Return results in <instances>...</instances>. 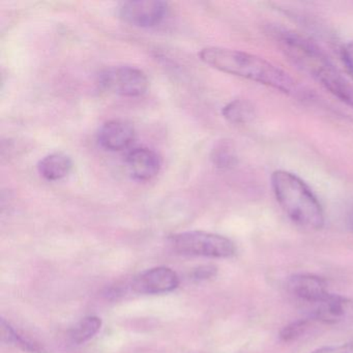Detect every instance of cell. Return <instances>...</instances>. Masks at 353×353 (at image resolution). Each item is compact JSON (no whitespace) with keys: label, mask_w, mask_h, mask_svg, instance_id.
I'll return each instance as SVG.
<instances>
[{"label":"cell","mask_w":353,"mask_h":353,"mask_svg":"<svg viewBox=\"0 0 353 353\" xmlns=\"http://www.w3.org/2000/svg\"><path fill=\"white\" fill-rule=\"evenodd\" d=\"M223 117L231 123L243 125L249 123L255 115L253 105L245 100H234L227 104L222 110Z\"/></svg>","instance_id":"cell-13"},{"label":"cell","mask_w":353,"mask_h":353,"mask_svg":"<svg viewBox=\"0 0 353 353\" xmlns=\"http://www.w3.org/2000/svg\"><path fill=\"white\" fill-rule=\"evenodd\" d=\"M179 285V278L174 270L158 266L136 276L132 282V289L139 294H163L175 290Z\"/></svg>","instance_id":"cell-7"},{"label":"cell","mask_w":353,"mask_h":353,"mask_svg":"<svg viewBox=\"0 0 353 353\" xmlns=\"http://www.w3.org/2000/svg\"><path fill=\"white\" fill-rule=\"evenodd\" d=\"M212 163L220 169H229L237 163L236 150L232 142L222 140L214 145L212 152Z\"/></svg>","instance_id":"cell-16"},{"label":"cell","mask_w":353,"mask_h":353,"mask_svg":"<svg viewBox=\"0 0 353 353\" xmlns=\"http://www.w3.org/2000/svg\"><path fill=\"white\" fill-rule=\"evenodd\" d=\"M1 339L3 342L8 344H14L20 347L24 351L30 353H43V348L37 343L32 342L30 339L20 334L17 330H14L13 326L5 319L1 320Z\"/></svg>","instance_id":"cell-15"},{"label":"cell","mask_w":353,"mask_h":353,"mask_svg":"<svg viewBox=\"0 0 353 353\" xmlns=\"http://www.w3.org/2000/svg\"><path fill=\"white\" fill-rule=\"evenodd\" d=\"M310 326V319H301L291 322L284 326L280 332L281 341L285 343L293 342L305 334Z\"/></svg>","instance_id":"cell-17"},{"label":"cell","mask_w":353,"mask_h":353,"mask_svg":"<svg viewBox=\"0 0 353 353\" xmlns=\"http://www.w3.org/2000/svg\"><path fill=\"white\" fill-rule=\"evenodd\" d=\"M218 274V268L216 266L208 264V265H201L199 268H195L192 272L191 276L193 280L197 282H202V281L210 280L214 278Z\"/></svg>","instance_id":"cell-18"},{"label":"cell","mask_w":353,"mask_h":353,"mask_svg":"<svg viewBox=\"0 0 353 353\" xmlns=\"http://www.w3.org/2000/svg\"><path fill=\"white\" fill-rule=\"evenodd\" d=\"M285 54L311 75L341 102L353 108V85L334 67L325 53L311 41L290 32H279Z\"/></svg>","instance_id":"cell-1"},{"label":"cell","mask_w":353,"mask_h":353,"mask_svg":"<svg viewBox=\"0 0 353 353\" xmlns=\"http://www.w3.org/2000/svg\"><path fill=\"white\" fill-rule=\"evenodd\" d=\"M171 245L177 253L183 255L230 258L236 253V248L231 239L205 231H188L173 235Z\"/></svg>","instance_id":"cell-4"},{"label":"cell","mask_w":353,"mask_h":353,"mask_svg":"<svg viewBox=\"0 0 353 353\" xmlns=\"http://www.w3.org/2000/svg\"><path fill=\"white\" fill-rule=\"evenodd\" d=\"M99 83L107 92L127 98L143 96L148 88L145 74L133 67H114L105 70L99 76Z\"/></svg>","instance_id":"cell-5"},{"label":"cell","mask_w":353,"mask_h":353,"mask_svg":"<svg viewBox=\"0 0 353 353\" xmlns=\"http://www.w3.org/2000/svg\"><path fill=\"white\" fill-rule=\"evenodd\" d=\"M73 168L71 157L65 152H53L43 158L38 165L41 176L49 181H61L69 175Z\"/></svg>","instance_id":"cell-12"},{"label":"cell","mask_w":353,"mask_h":353,"mask_svg":"<svg viewBox=\"0 0 353 353\" xmlns=\"http://www.w3.org/2000/svg\"><path fill=\"white\" fill-rule=\"evenodd\" d=\"M341 57H342L343 63H344L349 73L353 76V42L343 46L341 51Z\"/></svg>","instance_id":"cell-20"},{"label":"cell","mask_w":353,"mask_h":353,"mask_svg":"<svg viewBox=\"0 0 353 353\" xmlns=\"http://www.w3.org/2000/svg\"><path fill=\"white\" fill-rule=\"evenodd\" d=\"M136 131L132 123L121 119L107 121L99 131L98 141L104 150L121 152L135 141Z\"/></svg>","instance_id":"cell-9"},{"label":"cell","mask_w":353,"mask_h":353,"mask_svg":"<svg viewBox=\"0 0 353 353\" xmlns=\"http://www.w3.org/2000/svg\"><path fill=\"white\" fill-rule=\"evenodd\" d=\"M349 301L342 295L330 293L323 301L311 307V320L322 323H336L348 311Z\"/></svg>","instance_id":"cell-11"},{"label":"cell","mask_w":353,"mask_h":353,"mask_svg":"<svg viewBox=\"0 0 353 353\" xmlns=\"http://www.w3.org/2000/svg\"><path fill=\"white\" fill-rule=\"evenodd\" d=\"M311 353H353V340L338 346L321 347Z\"/></svg>","instance_id":"cell-19"},{"label":"cell","mask_w":353,"mask_h":353,"mask_svg":"<svg viewBox=\"0 0 353 353\" xmlns=\"http://www.w3.org/2000/svg\"><path fill=\"white\" fill-rule=\"evenodd\" d=\"M347 225L353 232V206L349 210L348 214H347Z\"/></svg>","instance_id":"cell-21"},{"label":"cell","mask_w":353,"mask_h":353,"mask_svg":"<svg viewBox=\"0 0 353 353\" xmlns=\"http://www.w3.org/2000/svg\"><path fill=\"white\" fill-rule=\"evenodd\" d=\"M102 326V320L98 316H88L78 322L71 332L70 339L74 344H83L94 338Z\"/></svg>","instance_id":"cell-14"},{"label":"cell","mask_w":353,"mask_h":353,"mask_svg":"<svg viewBox=\"0 0 353 353\" xmlns=\"http://www.w3.org/2000/svg\"><path fill=\"white\" fill-rule=\"evenodd\" d=\"M168 11V3L162 0H136L121 3L119 16L131 26L150 28L159 26Z\"/></svg>","instance_id":"cell-6"},{"label":"cell","mask_w":353,"mask_h":353,"mask_svg":"<svg viewBox=\"0 0 353 353\" xmlns=\"http://www.w3.org/2000/svg\"><path fill=\"white\" fill-rule=\"evenodd\" d=\"M289 293L307 305H314L323 301L328 294L327 282L309 274H294L287 282Z\"/></svg>","instance_id":"cell-8"},{"label":"cell","mask_w":353,"mask_h":353,"mask_svg":"<svg viewBox=\"0 0 353 353\" xmlns=\"http://www.w3.org/2000/svg\"><path fill=\"white\" fill-rule=\"evenodd\" d=\"M125 164L130 174L136 181H148L161 170V159L154 150L146 148H134L128 152Z\"/></svg>","instance_id":"cell-10"},{"label":"cell","mask_w":353,"mask_h":353,"mask_svg":"<svg viewBox=\"0 0 353 353\" xmlns=\"http://www.w3.org/2000/svg\"><path fill=\"white\" fill-rule=\"evenodd\" d=\"M206 65L223 73L243 78L274 88L284 94H293L296 84L288 73L257 55L220 47H208L199 53Z\"/></svg>","instance_id":"cell-2"},{"label":"cell","mask_w":353,"mask_h":353,"mask_svg":"<svg viewBox=\"0 0 353 353\" xmlns=\"http://www.w3.org/2000/svg\"><path fill=\"white\" fill-rule=\"evenodd\" d=\"M272 187L276 201L292 222L309 230L323 227V208L303 179L289 171L276 170L272 175Z\"/></svg>","instance_id":"cell-3"}]
</instances>
